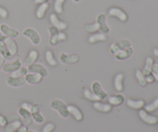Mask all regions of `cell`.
Segmentation results:
<instances>
[{"instance_id": "obj_33", "label": "cell", "mask_w": 158, "mask_h": 132, "mask_svg": "<svg viewBox=\"0 0 158 132\" xmlns=\"http://www.w3.org/2000/svg\"><path fill=\"white\" fill-rule=\"evenodd\" d=\"M46 60L47 61V63H49L51 66H56L57 62L56 60V59L54 58L53 54L51 52L50 50H47L46 53Z\"/></svg>"}, {"instance_id": "obj_6", "label": "cell", "mask_w": 158, "mask_h": 132, "mask_svg": "<svg viewBox=\"0 0 158 132\" xmlns=\"http://www.w3.org/2000/svg\"><path fill=\"white\" fill-rule=\"evenodd\" d=\"M138 115L143 122L148 124V125H156L158 122L157 117L148 114V112H147L145 110L140 109L138 112Z\"/></svg>"}, {"instance_id": "obj_46", "label": "cell", "mask_w": 158, "mask_h": 132, "mask_svg": "<svg viewBox=\"0 0 158 132\" xmlns=\"http://www.w3.org/2000/svg\"><path fill=\"white\" fill-rule=\"evenodd\" d=\"M5 63V58L0 54V70L2 69V66Z\"/></svg>"}, {"instance_id": "obj_9", "label": "cell", "mask_w": 158, "mask_h": 132, "mask_svg": "<svg viewBox=\"0 0 158 132\" xmlns=\"http://www.w3.org/2000/svg\"><path fill=\"white\" fill-rule=\"evenodd\" d=\"M80 60L78 55H68V54L63 53L60 55V60L63 64H73L77 63Z\"/></svg>"}, {"instance_id": "obj_29", "label": "cell", "mask_w": 158, "mask_h": 132, "mask_svg": "<svg viewBox=\"0 0 158 132\" xmlns=\"http://www.w3.org/2000/svg\"><path fill=\"white\" fill-rule=\"evenodd\" d=\"M88 40H89V42L90 43H94L99 41H106V36L103 33H96L94 35L89 36Z\"/></svg>"}, {"instance_id": "obj_4", "label": "cell", "mask_w": 158, "mask_h": 132, "mask_svg": "<svg viewBox=\"0 0 158 132\" xmlns=\"http://www.w3.org/2000/svg\"><path fill=\"white\" fill-rule=\"evenodd\" d=\"M23 35L27 37L28 39H29V40L34 45H39L40 43V41H41L40 34L37 32V31L32 29V28H26L23 31Z\"/></svg>"}, {"instance_id": "obj_52", "label": "cell", "mask_w": 158, "mask_h": 132, "mask_svg": "<svg viewBox=\"0 0 158 132\" xmlns=\"http://www.w3.org/2000/svg\"><path fill=\"white\" fill-rule=\"evenodd\" d=\"M157 118H158V117H157Z\"/></svg>"}, {"instance_id": "obj_34", "label": "cell", "mask_w": 158, "mask_h": 132, "mask_svg": "<svg viewBox=\"0 0 158 132\" xmlns=\"http://www.w3.org/2000/svg\"><path fill=\"white\" fill-rule=\"evenodd\" d=\"M83 94H84L85 97H86V99H88L89 100H91V101H98V100H100L94 93L91 92V91L88 89L85 90L84 92H83Z\"/></svg>"}, {"instance_id": "obj_50", "label": "cell", "mask_w": 158, "mask_h": 132, "mask_svg": "<svg viewBox=\"0 0 158 132\" xmlns=\"http://www.w3.org/2000/svg\"><path fill=\"white\" fill-rule=\"evenodd\" d=\"M73 1L74 2H80V0H73Z\"/></svg>"}, {"instance_id": "obj_24", "label": "cell", "mask_w": 158, "mask_h": 132, "mask_svg": "<svg viewBox=\"0 0 158 132\" xmlns=\"http://www.w3.org/2000/svg\"><path fill=\"white\" fill-rule=\"evenodd\" d=\"M38 57H39L38 52H37L36 50L32 49V50H31L30 52H29V55H28V57H26V60H25L24 62V64L27 65V66L32 64V63H34V62L38 59Z\"/></svg>"}, {"instance_id": "obj_10", "label": "cell", "mask_w": 158, "mask_h": 132, "mask_svg": "<svg viewBox=\"0 0 158 132\" xmlns=\"http://www.w3.org/2000/svg\"><path fill=\"white\" fill-rule=\"evenodd\" d=\"M0 29H1L2 32L6 37H9V38H16V37L19 35V32L18 30L13 29V28L9 27V26H7L6 24L0 25Z\"/></svg>"}, {"instance_id": "obj_27", "label": "cell", "mask_w": 158, "mask_h": 132, "mask_svg": "<svg viewBox=\"0 0 158 132\" xmlns=\"http://www.w3.org/2000/svg\"><path fill=\"white\" fill-rule=\"evenodd\" d=\"M20 126H22V123L19 120H15L8 123L6 128V132H13L18 129Z\"/></svg>"}, {"instance_id": "obj_11", "label": "cell", "mask_w": 158, "mask_h": 132, "mask_svg": "<svg viewBox=\"0 0 158 132\" xmlns=\"http://www.w3.org/2000/svg\"><path fill=\"white\" fill-rule=\"evenodd\" d=\"M6 83L9 86L12 87H21L24 86L26 83V80L23 77H9L6 78Z\"/></svg>"}, {"instance_id": "obj_8", "label": "cell", "mask_w": 158, "mask_h": 132, "mask_svg": "<svg viewBox=\"0 0 158 132\" xmlns=\"http://www.w3.org/2000/svg\"><path fill=\"white\" fill-rule=\"evenodd\" d=\"M92 91L93 93L98 97L100 100H104L107 97V94L106 91L102 88L101 84L100 82L94 81L92 83Z\"/></svg>"}, {"instance_id": "obj_51", "label": "cell", "mask_w": 158, "mask_h": 132, "mask_svg": "<svg viewBox=\"0 0 158 132\" xmlns=\"http://www.w3.org/2000/svg\"><path fill=\"white\" fill-rule=\"evenodd\" d=\"M26 132H36V131H32V130H29V131H27Z\"/></svg>"}, {"instance_id": "obj_14", "label": "cell", "mask_w": 158, "mask_h": 132, "mask_svg": "<svg viewBox=\"0 0 158 132\" xmlns=\"http://www.w3.org/2000/svg\"><path fill=\"white\" fill-rule=\"evenodd\" d=\"M49 19H50V22L52 23V26L57 28L59 30H63V29H66V27H67V24L65 22L60 21L56 14H51L50 16H49Z\"/></svg>"}, {"instance_id": "obj_38", "label": "cell", "mask_w": 158, "mask_h": 132, "mask_svg": "<svg viewBox=\"0 0 158 132\" xmlns=\"http://www.w3.org/2000/svg\"><path fill=\"white\" fill-rule=\"evenodd\" d=\"M55 128V125L52 123H49L45 125L43 128V132H52Z\"/></svg>"}, {"instance_id": "obj_42", "label": "cell", "mask_w": 158, "mask_h": 132, "mask_svg": "<svg viewBox=\"0 0 158 132\" xmlns=\"http://www.w3.org/2000/svg\"><path fill=\"white\" fill-rule=\"evenodd\" d=\"M8 16V12L6 9L0 7V17L5 19Z\"/></svg>"}, {"instance_id": "obj_30", "label": "cell", "mask_w": 158, "mask_h": 132, "mask_svg": "<svg viewBox=\"0 0 158 132\" xmlns=\"http://www.w3.org/2000/svg\"><path fill=\"white\" fill-rule=\"evenodd\" d=\"M136 77H137V80H138L139 84L141 87H145L148 85V82H147L146 79H145V76L142 71L137 70L136 71Z\"/></svg>"}, {"instance_id": "obj_31", "label": "cell", "mask_w": 158, "mask_h": 132, "mask_svg": "<svg viewBox=\"0 0 158 132\" xmlns=\"http://www.w3.org/2000/svg\"><path fill=\"white\" fill-rule=\"evenodd\" d=\"M143 108H144L145 111L148 113H151L157 111V110H158V98H156L152 103L145 105Z\"/></svg>"}, {"instance_id": "obj_23", "label": "cell", "mask_w": 158, "mask_h": 132, "mask_svg": "<svg viewBox=\"0 0 158 132\" xmlns=\"http://www.w3.org/2000/svg\"><path fill=\"white\" fill-rule=\"evenodd\" d=\"M49 4L48 2L43 3V4H40V6H39L38 9H37L36 12H35V15H36L37 18L38 19H43L44 17L45 14H46V11L49 9Z\"/></svg>"}, {"instance_id": "obj_49", "label": "cell", "mask_w": 158, "mask_h": 132, "mask_svg": "<svg viewBox=\"0 0 158 132\" xmlns=\"http://www.w3.org/2000/svg\"><path fill=\"white\" fill-rule=\"evenodd\" d=\"M153 53H154V55L155 56V57H158V48H154V49H153Z\"/></svg>"}, {"instance_id": "obj_28", "label": "cell", "mask_w": 158, "mask_h": 132, "mask_svg": "<svg viewBox=\"0 0 158 132\" xmlns=\"http://www.w3.org/2000/svg\"><path fill=\"white\" fill-rule=\"evenodd\" d=\"M0 54L4 57L5 60H10L12 57L4 42H0Z\"/></svg>"}, {"instance_id": "obj_44", "label": "cell", "mask_w": 158, "mask_h": 132, "mask_svg": "<svg viewBox=\"0 0 158 132\" xmlns=\"http://www.w3.org/2000/svg\"><path fill=\"white\" fill-rule=\"evenodd\" d=\"M27 131V128H26V126H23V125H22V126H20L18 129H16L13 132H26Z\"/></svg>"}, {"instance_id": "obj_43", "label": "cell", "mask_w": 158, "mask_h": 132, "mask_svg": "<svg viewBox=\"0 0 158 132\" xmlns=\"http://www.w3.org/2000/svg\"><path fill=\"white\" fill-rule=\"evenodd\" d=\"M40 106L39 104H32L30 113L31 114H33V113L38 112V111H40Z\"/></svg>"}, {"instance_id": "obj_45", "label": "cell", "mask_w": 158, "mask_h": 132, "mask_svg": "<svg viewBox=\"0 0 158 132\" xmlns=\"http://www.w3.org/2000/svg\"><path fill=\"white\" fill-rule=\"evenodd\" d=\"M21 108H25V109L27 110V111H30L31 108H32V104H28V103H23V104H22Z\"/></svg>"}, {"instance_id": "obj_12", "label": "cell", "mask_w": 158, "mask_h": 132, "mask_svg": "<svg viewBox=\"0 0 158 132\" xmlns=\"http://www.w3.org/2000/svg\"><path fill=\"white\" fill-rule=\"evenodd\" d=\"M22 66V62L19 59H16L12 63H4L2 66V70L6 73H12L17 70Z\"/></svg>"}, {"instance_id": "obj_13", "label": "cell", "mask_w": 158, "mask_h": 132, "mask_svg": "<svg viewBox=\"0 0 158 132\" xmlns=\"http://www.w3.org/2000/svg\"><path fill=\"white\" fill-rule=\"evenodd\" d=\"M109 12V15H110V16L117 17V18H118L122 22L127 21L128 19V16L126 14V12H123L122 9H119V8H111V9H110L109 12Z\"/></svg>"}, {"instance_id": "obj_25", "label": "cell", "mask_w": 158, "mask_h": 132, "mask_svg": "<svg viewBox=\"0 0 158 132\" xmlns=\"http://www.w3.org/2000/svg\"><path fill=\"white\" fill-rule=\"evenodd\" d=\"M123 77H124V76L122 74H117L115 77V79H114V87H115V89L117 91H122L123 90Z\"/></svg>"}, {"instance_id": "obj_22", "label": "cell", "mask_w": 158, "mask_h": 132, "mask_svg": "<svg viewBox=\"0 0 158 132\" xmlns=\"http://www.w3.org/2000/svg\"><path fill=\"white\" fill-rule=\"evenodd\" d=\"M94 107L96 110H97L98 111L103 113H107L110 112L112 109L110 104H103L100 103V102L96 101L94 104Z\"/></svg>"}, {"instance_id": "obj_48", "label": "cell", "mask_w": 158, "mask_h": 132, "mask_svg": "<svg viewBox=\"0 0 158 132\" xmlns=\"http://www.w3.org/2000/svg\"><path fill=\"white\" fill-rule=\"evenodd\" d=\"M49 0H35V3H37V4H43V3L48 2Z\"/></svg>"}, {"instance_id": "obj_40", "label": "cell", "mask_w": 158, "mask_h": 132, "mask_svg": "<svg viewBox=\"0 0 158 132\" xmlns=\"http://www.w3.org/2000/svg\"><path fill=\"white\" fill-rule=\"evenodd\" d=\"M8 125V121L6 117L1 115L0 114V126L2 127H6Z\"/></svg>"}, {"instance_id": "obj_7", "label": "cell", "mask_w": 158, "mask_h": 132, "mask_svg": "<svg viewBox=\"0 0 158 132\" xmlns=\"http://www.w3.org/2000/svg\"><path fill=\"white\" fill-rule=\"evenodd\" d=\"M28 72L35 73L41 75L43 77H46L48 75V71L44 66L39 63H32L28 66Z\"/></svg>"}, {"instance_id": "obj_41", "label": "cell", "mask_w": 158, "mask_h": 132, "mask_svg": "<svg viewBox=\"0 0 158 132\" xmlns=\"http://www.w3.org/2000/svg\"><path fill=\"white\" fill-rule=\"evenodd\" d=\"M145 76V79H146L147 82L148 83H153V82L155 80V79H154V76L152 75V74H147V75H144Z\"/></svg>"}, {"instance_id": "obj_17", "label": "cell", "mask_w": 158, "mask_h": 132, "mask_svg": "<svg viewBox=\"0 0 158 132\" xmlns=\"http://www.w3.org/2000/svg\"><path fill=\"white\" fill-rule=\"evenodd\" d=\"M68 111L73 117L78 121H81L83 118V114L78 108L74 105H68Z\"/></svg>"}, {"instance_id": "obj_5", "label": "cell", "mask_w": 158, "mask_h": 132, "mask_svg": "<svg viewBox=\"0 0 158 132\" xmlns=\"http://www.w3.org/2000/svg\"><path fill=\"white\" fill-rule=\"evenodd\" d=\"M97 23L99 26V30L103 34H107L110 32V29L108 26L106 22V16L105 14H99L97 18Z\"/></svg>"}, {"instance_id": "obj_37", "label": "cell", "mask_w": 158, "mask_h": 132, "mask_svg": "<svg viewBox=\"0 0 158 132\" xmlns=\"http://www.w3.org/2000/svg\"><path fill=\"white\" fill-rule=\"evenodd\" d=\"M32 114V120H33L35 123L43 124V122H44V117L40 114V111L33 113V114Z\"/></svg>"}, {"instance_id": "obj_21", "label": "cell", "mask_w": 158, "mask_h": 132, "mask_svg": "<svg viewBox=\"0 0 158 132\" xmlns=\"http://www.w3.org/2000/svg\"><path fill=\"white\" fill-rule=\"evenodd\" d=\"M125 98L124 96L122 94H117L115 96H111L108 98V101H109L110 104L115 105V106H118V105L122 104L124 102Z\"/></svg>"}, {"instance_id": "obj_26", "label": "cell", "mask_w": 158, "mask_h": 132, "mask_svg": "<svg viewBox=\"0 0 158 132\" xmlns=\"http://www.w3.org/2000/svg\"><path fill=\"white\" fill-rule=\"evenodd\" d=\"M154 64V60L152 57H147L146 62H145V66L144 69H143V74L144 75H147V74H149L151 73V70H152L153 66Z\"/></svg>"}, {"instance_id": "obj_16", "label": "cell", "mask_w": 158, "mask_h": 132, "mask_svg": "<svg viewBox=\"0 0 158 132\" xmlns=\"http://www.w3.org/2000/svg\"><path fill=\"white\" fill-rule=\"evenodd\" d=\"M43 79V77L38 74H35V73H29L25 76V80L26 83H29V84H35V83H39Z\"/></svg>"}, {"instance_id": "obj_18", "label": "cell", "mask_w": 158, "mask_h": 132, "mask_svg": "<svg viewBox=\"0 0 158 132\" xmlns=\"http://www.w3.org/2000/svg\"><path fill=\"white\" fill-rule=\"evenodd\" d=\"M4 43L6 44V47L9 49V52H10V53L12 54V56H15L17 53V51H18V48H17V45L15 40H12V38L6 37Z\"/></svg>"}, {"instance_id": "obj_19", "label": "cell", "mask_w": 158, "mask_h": 132, "mask_svg": "<svg viewBox=\"0 0 158 132\" xmlns=\"http://www.w3.org/2000/svg\"><path fill=\"white\" fill-rule=\"evenodd\" d=\"M133 53H134V49H133V48L131 46V47L127 48V49H123V50H121L120 51V52L117 53H116L115 57L116 59L118 60H126V59L129 58V57L132 55Z\"/></svg>"}, {"instance_id": "obj_36", "label": "cell", "mask_w": 158, "mask_h": 132, "mask_svg": "<svg viewBox=\"0 0 158 132\" xmlns=\"http://www.w3.org/2000/svg\"><path fill=\"white\" fill-rule=\"evenodd\" d=\"M66 0H56L54 2V9L57 13H62L63 12V3Z\"/></svg>"}, {"instance_id": "obj_35", "label": "cell", "mask_w": 158, "mask_h": 132, "mask_svg": "<svg viewBox=\"0 0 158 132\" xmlns=\"http://www.w3.org/2000/svg\"><path fill=\"white\" fill-rule=\"evenodd\" d=\"M84 29L88 32H95L99 30V26L97 23H94V24H85Z\"/></svg>"}, {"instance_id": "obj_15", "label": "cell", "mask_w": 158, "mask_h": 132, "mask_svg": "<svg viewBox=\"0 0 158 132\" xmlns=\"http://www.w3.org/2000/svg\"><path fill=\"white\" fill-rule=\"evenodd\" d=\"M20 117L23 118V122L26 125H30L32 123V114H31L30 111H27L26 109L23 108H20L18 111Z\"/></svg>"}, {"instance_id": "obj_1", "label": "cell", "mask_w": 158, "mask_h": 132, "mask_svg": "<svg viewBox=\"0 0 158 132\" xmlns=\"http://www.w3.org/2000/svg\"><path fill=\"white\" fill-rule=\"evenodd\" d=\"M48 31L50 34L49 44L51 46H56L60 41H65L67 39V36L64 32H60V30L53 26H49Z\"/></svg>"}, {"instance_id": "obj_39", "label": "cell", "mask_w": 158, "mask_h": 132, "mask_svg": "<svg viewBox=\"0 0 158 132\" xmlns=\"http://www.w3.org/2000/svg\"><path fill=\"white\" fill-rule=\"evenodd\" d=\"M151 74L154 76V79H155L157 81H158V64L157 63H154V66H153L152 70H151Z\"/></svg>"}, {"instance_id": "obj_2", "label": "cell", "mask_w": 158, "mask_h": 132, "mask_svg": "<svg viewBox=\"0 0 158 132\" xmlns=\"http://www.w3.org/2000/svg\"><path fill=\"white\" fill-rule=\"evenodd\" d=\"M50 107L52 109L57 111V113L63 118H67L69 117V113L68 111V106L63 100L54 99L50 102Z\"/></svg>"}, {"instance_id": "obj_32", "label": "cell", "mask_w": 158, "mask_h": 132, "mask_svg": "<svg viewBox=\"0 0 158 132\" xmlns=\"http://www.w3.org/2000/svg\"><path fill=\"white\" fill-rule=\"evenodd\" d=\"M28 74V69L25 66H20L17 70L14 71V72L11 73V77H19L26 76Z\"/></svg>"}, {"instance_id": "obj_47", "label": "cell", "mask_w": 158, "mask_h": 132, "mask_svg": "<svg viewBox=\"0 0 158 132\" xmlns=\"http://www.w3.org/2000/svg\"><path fill=\"white\" fill-rule=\"evenodd\" d=\"M6 39V36L2 33V32L1 29H0V42H4Z\"/></svg>"}, {"instance_id": "obj_20", "label": "cell", "mask_w": 158, "mask_h": 132, "mask_svg": "<svg viewBox=\"0 0 158 132\" xmlns=\"http://www.w3.org/2000/svg\"><path fill=\"white\" fill-rule=\"evenodd\" d=\"M127 104L128 107L133 108V109H141L145 106V102L143 100H134L132 99H127Z\"/></svg>"}, {"instance_id": "obj_3", "label": "cell", "mask_w": 158, "mask_h": 132, "mask_svg": "<svg viewBox=\"0 0 158 132\" xmlns=\"http://www.w3.org/2000/svg\"><path fill=\"white\" fill-rule=\"evenodd\" d=\"M131 43L129 40H121L120 42H117V43H114L111 45L110 48V51L112 54L115 55L116 53H117L120 51L123 50L125 49H127V48L131 47Z\"/></svg>"}]
</instances>
